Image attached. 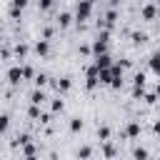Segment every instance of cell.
<instances>
[{"instance_id":"1","label":"cell","mask_w":160,"mask_h":160,"mask_svg":"<svg viewBox=\"0 0 160 160\" xmlns=\"http://www.w3.org/2000/svg\"><path fill=\"white\" fill-rule=\"evenodd\" d=\"M10 80H13V83L20 80V70H18V68H15V70H10Z\"/></svg>"},{"instance_id":"2","label":"cell","mask_w":160,"mask_h":160,"mask_svg":"<svg viewBox=\"0 0 160 160\" xmlns=\"http://www.w3.org/2000/svg\"><path fill=\"white\" fill-rule=\"evenodd\" d=\"M33 103H43V93H35V95H33Z\"/></svg>"}]
</instances>
